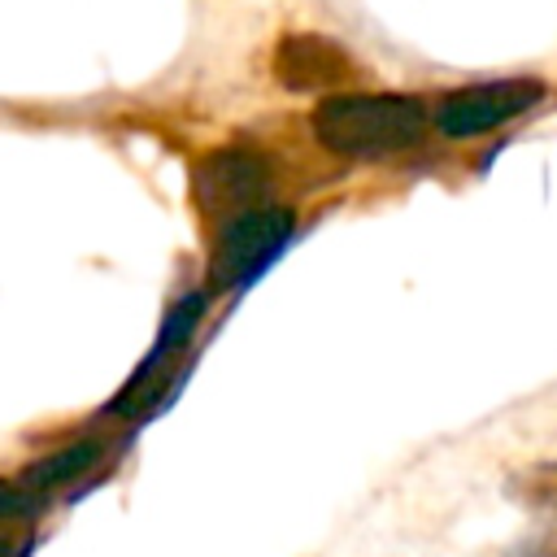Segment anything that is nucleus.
<instances>
[{
  "label": "nucleus",
  "mask_w": 557,
  "mask_h": 557,
  "mask_svg": "<svg viewBox=\"0 0 557 557\" xmlns=\"http://www.w3.org/2000/svg\"><path fill=\"white\" fill-rule=\"evenodd\" d=\"M318 144L335 157L379 161L413 148L426 131V109L400 91H339L326 96L309 117Z\"/></svg>",
  "instance_id": "obj_1"
},
{
  "label": "nucleus",
  "mask_w": 557,
  "mask_h": 557,
  "mask_svg": "<svg viewBox=\"0 0 557 557\" xmlns=\"http://www.w3.org/2000/svg\"><path fill=\"white\" fill-rule=\"evenodd\" d=\"M292 226H296V218L283 205H252V209L222 218L213 257H209V283L218 292L252 283L283 252V244L292 239Z\"/></svg>",
  "instance_id": "obj_2"
},
{
  "label": "nucleus",
  "mask_w": 557,
  "mask_h": 557,
  "mask_svg": "<svg viewBox=\"0 0 557 557\" xmlns=\"http://www.w3.org/2000/svg\"><path fill=\"white\" fill-rule=\"evenodd\" d=\"M544 96L540 78H492V83H470L453 96L440 100L435 109V126L448 139H474L487 135L513 117H522L527 109H535Z\"/></svg>",
  "instance_id": "obj_3"
},
{
  "label": "nucleus",
  "mask_w": 557,
  "mask_h": 557,
  "mask_svg": "<svg viewBox=\"0 0 557 557\" xmlns=\"http://www.w3.org/2000/svg\"><path fill=\"white\" fill-rule=\"evenodd\" d=\"M200 313H205V292H187L170 313H165V322H161V335L152 339V348H148V357L135 366V374L126 379V387L109 400V418L113 413H139V409H148V400H152V392L170 379V361L187 348V339H191V331L200 326Z\"/></svg>",
  "instance_id": "obj_4"
},
{
  "label": "nucleus",
  "mask_w": 557,
  "mask_h": 557,
  "mask_svg": "<svg viewBox=\"0 0 557 557\" xmlns=\"http://www.w3.org/2000/svg\"><path fill=\"white\" fill-rule=\"evenodd\" d=\"M265 187H270V170L248 148H222L196 165V200L218 222L239 213V209L261 205Z\"/></svg>",
  "instance_id": "obj_5"
},
{
  "label": "nucleus",
  "mask_w": 557,
  "mask_h": 557,
  "mask_svg": "<svg viewBox=\"0 0 557 557\" xmlns=\"http://www.w3.org/2000/svg\"><path fill=\"white\" fill-rule=\"evenodd\" d=\"M274 74L287 91H326L352 78V61L322 35H287L274 52Z\"/></svg>",
  "instance_id": "obj_6"
},
{
  "label": "nucleus",
  "mask_w": 557,
  "mask_h": 557,
  "mask_svg": "<svg viewBox=\"0 0 557 557\" xmlns=\"http://www.w3.org/2000/svg\"><path fill=\"white\" fill-rule=\"evenodd\" d=\"M100 457H104V440H74V444H65V448H57V453L30 461V466L22 470V487H26L30 496H48V492H57V487L83 479L91 466H100Z\"/></svg>",
  "instance_id": "obj_7"
},
{
  "label": "nucleus",
  "mask_w": 557,
  "mask_h": 557,
  "mask_svg": "<svg viewBox=\"0 0 557 557\" xmlns=\"http://www.w3.org/2000/svg\"><path fill=\"white\" fill-rule=\"evenodd\" d=\"M30 492L22 487V483H9V479H0V522L4 518H22L26 509H30Z\"/></svg>",
  "instance_id": "obj_8"
}]
</instances>
